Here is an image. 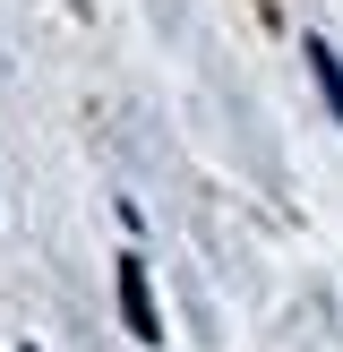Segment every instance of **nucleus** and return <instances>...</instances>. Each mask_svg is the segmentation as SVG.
Here are the masks:
<instances>
[{
	"mask_svg": "<svg viewBox=\"0 0 343 352\" xmlns=\"http://www.w3.org/2000/svg\"><path fill=\"white\" fill-rule=\"evenodd\" d=\"M120 318H129L137 344H163V318H154V292H146V267L120 258Z\"/></svg>",
	"mask_w": 343,
	"mask_h": 352,
	"instance_id": "obj_1",
	"label": "nucleus"
},
{
	"mask_svg": "<svg viewBox=\"0 0 343 352\" xmlns=\"http://www.w3.org/2000/svg\"><path fill=\"white\" fill-rule=\"evenodd\" d=\"M309 60H318V86H326V103H335V120H343V60L326 43H309Z\"/></svg>",
	"mask_w": 343,
	"mask_h": 352,
	"instance_id": "obj_2",
	"label": "nucleus"
},
{
	"mask_svg": "<svg viewBox=\"0 0 343 352\" xmlns=\"http://www.w3.org/2000/svg\"><path fill=\"white\" fill-rule=\"evenodd\" d=\"M26 352H34V344H26Z\"/></svg>",
	"mask_w": 343,
	"mask_h": 352,
	"instance_id": "obj_3",
	"label": "nucleus"
}]
</instances>
